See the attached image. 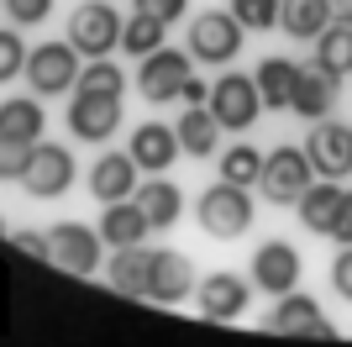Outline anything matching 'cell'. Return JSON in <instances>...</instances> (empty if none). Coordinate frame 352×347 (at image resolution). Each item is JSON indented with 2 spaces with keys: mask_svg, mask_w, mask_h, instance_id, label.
I'll return each mask as SVG.
<instances>
[{
  "mask_svg": "<svg viewBox=\"0 0 352 347\" xmlns=\"http://www.w3.org/2000/svg\"><path fill=\"white\" fill-rule=\"evenodd\" d=\"M195 216H200L206 237H216V242H232V237H248V231H252L258 205H252V189L216 179V185H210L206 195L195 200Z\"/></svg>",
  "mask_w": 352,
  "mask_h": 347,
  "instance_id": "cell-1",
  "label": "cell"
},
{
  "mask_svg": "<svg viewBox=\"0 0 352 347\" xmlns=\"http://www.w3.org/2000/svg\"><path fill=\"white\" fill-rule=\"evenodd\" d=\"M79 69H85V53L63 37V43H43L27 53V69H21V79L32 85V95H43V101H53V95H74V85H79Z\"/></svg>",
  "mask_w": 352,
  "mask_h": 347,
  "instance_id": "cell-2",
  "label": "cell"
},
{
  "mask_svg": "<svg viewBox=\"0 0 352 347\" xmlns=\"http://www.w3.org/2000/svg\"><path fill=\"white\" fill-rule=\"evenodd\" d=\"M248 43V27L232 11H200L190 21V58L210 63V69H232V58Z\"/></svg>",
  "mask_w": 352,
  "mask_h": 347,
  "instance_id": "cell-3",
  "label": "cell"
},
{
  "mask_svg": "<svg viewBox=\"0 0 352 347\" xmlns=\"http://www.w3.org/2000/svg\"><path fill=\"white\" fill-rule=\"evenodd\" d=\"M210 116L221 121V132L258 127V116H263L258 79H252V74H236V69H226L221 79H210Z\"/></svg>",
  "mask_w": 352,
  "mask_h": 347,
  "instance_id": "cell-4",
  "label": "cell"
},
{
  "mask_svg": "<svg viewBox=\"0 0 352 347\" xmlns=\"http://www.w3.org/2000/svg\"><path fill=\"white\" fill-rule=\"evenodd\" d=\"M190 74H195L190 48L179 53V48L163 43L158 53L137 58V79H132V85L142 90V101H147V105H168V101H179V95H184V79H190Z\"/></svg>",
  "mask_w": 352,
  "mask_h": 347,
  "instance_id": "cell-5",
  "label": "cell"
},
{
  "mask_svg": "<svg viewBox=\"0 0 352 347\" xmlns=\"http://www.w3.org/2000/svg\"><path fill=\"white\" fill-rule=\"evenodd\" d=\"M121 27H126V16H121L111 0H85V6L69 16V43L85 58H111L121 48Z\"/></svg>",
  "mask_w": 352,
  "mask_h": 347,
  "instance_id": "cell-6",
  "label": "cell"
},
{
  "mask_svg": "<svg viewBox=\"0 0 352 347\" xmlns=\"http://www.w3.org/2000/svg\"><path fill=\"white\" fill-rule=\"evenodd\" d=\"M310 179H316V169H310L305 147H274V153H263V179H258V189H263L268 205H294L310 189Z\"/></svg>",
  "mask_w": 352,
  "mask_h": 347,
  "instance_id": "cell-7",
  "label": "cell"
},
{
  "mask_svg": "<svg viewBox=\"0 0 352 347\" xmlns=\"http://www.w3.org/2000/svg\"><path fill=\"white\" fill-rule=\"evenodd\" d=\"M263 332H279V337H316V342H337V326L326 321L321 300H316V295H300V289H289V295H279V300H274V311L263 316Z\"/></svg>",
  "mask_w": 352,
  "mask_h": 347,
  "instance_id": "cell-8",
  "label": "cell"
},
{
  "mask_svg": "<svg viewBox=\"0 0 352 347\" xmlns=\"http://www.w3.org/2000/svg\"><path fill=\"white\" fill-rule=\"evenodd\" d=\"M69 185H74V153H69V147H58V143H32L21 189L37 195V200H58V195H69Z\"/></svg>",
  "mask_w": 352,
  "mask_h": 347,
  "instance_id": "cell-9",
  "label": "cell"
},
{
  "mask_svg": "<svg viewBox=\"0 0 352 347\" xmlns=\"http://www.w3.org/2000/svg\"><path fill=\"white\" fill-rule=\"evenodd\" d=\"M252 289H263L268 300H279L289 289H300V253L284 237H268L263 247H252Z\"/></svg>",
  "mask_w": 352,
  "mask_h": 347,
  "instance_id": "cell-10",
  "label": "cell"
},
{
  "mask_svg": "<svg viewBox=\"0 0 352 347\" xmlns=\"http://www.w3.org/2000/svg\"><path fill=\"white\" fill-rule=\"evenodd\" d=\"M305 153H310V169L316 179H347L352 174V127L347 121H316L305 137Z\"/></svg>",
  "mask_w": 352,
  "mask_h": 347,
  "instance_id": "cell-11",
  "label": "cell"
},
{
  "mask_svg": "<svg viewBox=\"0 0 352 347\" xmlns=\"http://www.w3.org/2000/svg\"><path fill=\"white\" fill-rule=\"evenodd\" d=\"M248 300H252V279L232 274V269H216L195 284V305H200L206 321H242Z\"/></svg>",
  "mask_w": 352,
  "mask_h": 347,
  "instance_id": "cell-12",
  "label": "cell"
},
{
  "mask_svg": "<svg viewBox=\"0 0 352 347\" xmlns=\"http://www.w3.org/2000/svg\"><path fill=\"white\" fill-rule=\"evenodd\" d=\"M53 263L74 279H89L100 269V231L85 221H58L53 227Z\"/></svg>",
  "mask_w": 352,
  "mask_h": 347,
  "instance_id": "cell-13",
  "label": "cell"
},
{
  "mask_svg": "<svg viewBox=\"0 0 352 347\" xmlns=\"http://www.w3.org/2000/svg\"><path fill=\"white\" fill-rule=\"evenodd\" d=\"M121 127V95H89V90H74L69 101V132L79 143H105L116 137Z\"/></svg>",
  "mask_w": 352,
  "mask_h": 347,
  "instance_id": "cell-14",
  "label": "cell"
},
{
  "mask_svg": "<svg viewBox=\"0 0 352 347\" xmlns=\"http://www.w3.org/2000/svg\"><path fill=\"white\" fill-rule=\"evenodd\" d=\"M195 269L184 253H168V247H153V269H147V300L158 305H184L195 300Z\"/></svg>",
  "mask_w": 352,
  "mask_h": 347,
  "instance_id": "cell-15",
  "label": "cell"
},
{
  "mask_svg": "<svg viewBox=\"0 0 352 347\" xmlns=\"http://www.w3.org/2000/svg\"><path fill=\"white\" fill-rule=\"evenodd\" d=\"M89 195L100 205L132 200L137 195V158L132 153H100V158L89 163Z\"/></svg>",
  "mask_w": 352,
  "mask_h": 347,
  "instance_id": "cell-16",
  "label": "cell"
},
{
  "mask_svg": "<svg viewBox=\"0 0 352 347\" xmlns=\"http://www.w3.org/2000/svg\"><path fill=\"white\" fill-rule=\"evenodd\" d=\"M337 85L342 79H331V74H321L316 63H300V74H294V95H289V111L300 116V121H326V116L337 111Z\"/></svg>",
  "mask_w": 352,
  "mask_h": 347,
  "instance_id": "cell-17",
  "label": "cell"
},
{
  "mask_svg": "<svg viewBox=\"0 0 352 347\" xmlns=\"http://www.w3.org/2000/svg\"><path fill=\"white\" fill-rule=\"evenodd\" d=\"M342 179H310V189L294 200V216H300V227L310 231V237H331V227H337V211H342Z\"/></svg>",
  "mask_w": 352,
  "mask_h": 347,
  "instance_id": "cell-18",
  "label": "cell"
},
{
  "mask_svg": "<svg viewBox=\"0 0 352 347\" xmlns=\"http://www.w3.org/2000/svg\"><path fill=\"white\" fill-rule=\"evenodd\" d=\"M137 158V169H147V174H163V169H174L179 163V132L174 127H163V121H142V127L132 132V147H126Z\"/></svg>",
  "mask_w": 352,
  "mask_h": 347,
  "instance_id": "cell-19",
  "label": "cell"
},
{
  "mask_svg": "<svg viewBox=\"0 0 352 347\" xmlns=\"http://www.w3.org/2000/svg\"><path fill=\"white\" fill-rule=\"evenodd\" d=\"M184 158H216L221 153V121L210 116V105H184V116L174 121Z\"/></svg>",
  "mask_w": 352,
  "mask_h": 347,
  "instance_id": "cell-20",
  "label": "cell"
},
{
  "mask_svg": "<svg viewBox=\"0 0 352 347\" xmlns=\"http://www.w3.org/2000/svg\"><path fill=\"white\" fill-rule=\"evenodd\" d=\"M132 200L142 205V216L153 221V231H168L179 216H184V189H179L174 179H163V174H153L147 185H137Z\"/></svg>",
  "mask_w": 352,
  "mask_h": 347,
  "instance_id": "cell-21",
  "label": "cell"
},
{
  "mask_svg": "<svg viewBox=\"0 0 352 347\" xmlns=\"http://www.w3.org/2000/svg\"><path fill=\"white\" fill-rule=\"evenodd\" d=\"M147 231H153V221L142 216L137 200H116L100 211V242L105 247H137V242H147Z\"/></svg>",
  "mask_w": 352,
  "mask_h": 347,
  "instance_id": "cell-22",
  "label": "cell"
},
{
  "mask_svg": "<svg viewBox=\"0 0 352 347\" xmlns=\"http://www.w3.org/2000/svg\"><path fill=\"white\" fill-rule=\"evenodd\" d=\"M147 269H153V247H116L111 253V263H105V279H111V289L116 295H132V300H142L147 295Z\"/></svg>",
  "mask_w": 352,
  "mask_h": 347,
  "instance_id": "cell-23",
  "label": "cell"
},
{
  "mask_svg": "<svg viewBox=\"0 0 352 347\" xmlns=\"http://www.w3.org/2000/svg\"><path fill=\"white\" fill-rule=\"evenodd\" d=\"M47 116H43V95H11L0 101V137H16V143H43Z\"/></svg>",
  "mask_w": 352,
  "mask_h": 347,
  "instance_id": "cell-24",
  "label": "cell"
},
{
  "mask_svg": "<svg viewBox=\"0 0 352 347\" xmlns=\"http://www.w3.org/2000/svg\"><path fill=\"white\" fill-rule=\"evenodd\" d=\"M331 21H337L331 0H284V6H279V27L289 32L294 43H316Z\"/></svg>",
  "mask_w": 352,
  "mask_h": 347,
  "instance_id": "cell-25",
  "label": "cell"
},
{
  "mask_svg": "<svg viewBox=\"0 0 352 347\" xmlns=\"http://www.w3.org/2000/svg\"><path fill=\"white\" fill-rule=\"evenodd\" d=\"M310 63L321 74H331V79H347L352 74V27L347 21H331V27L310 43Z\"/></svg>",
  "mask_w": 352,
  "mask_h": 347,
  "instance_id": "cell-26",
  "label": "cell"
},
{
  "mask_svg": "<svg viewBox=\"0 0 352 347\" xmlns=\"http://www.w3.org/2000/svg\"><path fill=\"white\" fill-rule=\"evenodd\" d=\"M294 74H300V63H294V58H263V63L252 69V79H258V95H263V111H289Z\"/></svg>",
  "mask_w": 352,
  "mask_h": 347,
  "instance_id": "cell-27",
  "label": "cell"
},
{
  "mask_svg": "<svg viewBox=\"0 0 352 347\" xmlns=\"http://www.w3.org/2000/svg\"><path fill=\"white\" fill-rule=\"evenodd\" d=\"M163 37H168V21H158V16H147V11H132L126 27H121V53L147 58V53L163 48Z\"/></svg>",
  "mask_w": 352,
  "mask_h": 347,
  "instance_id": "cell-28",
  "label": "cell"
},
{
  "mask_svg": "<svg viewBox=\"0 0 352 347\" xmlns=\"http://www.w3.org/2000/svg\"><path fill=\"white\" fill-rule=\"evenodd\" d=\"M216 169H221V179H226V185L258 189V179H263V153H258L252 143H236V147H226V153H221Z\"/></svg>",
  "mask_w": 352,
  "mask_h": 347,
  "instance_id": "cell-29",
  "label": "cell"
},
{
  "mask_svg": "<svg viewBox=\"0 0 352 347\" xmlns=\"http://www.w3.org/2000/svg\"><path fill=\"white\" fill-rule=\"evenodd\" d=\"M74 90H89V95H121L126 90V74L111 63V58H85V69H79V85Z\"/></svg>",
  "mask_w": 352,
  "mask_h": 347,
  "instance_id": "cell-30",
  "label": "cell"
},
{
  "mask_svg": "<svg viewBox=\"0 0 352 347\" xmlns=\"http://www.w3.org/2000/svg\"><path fill=\"white\" fill-rule=\"evenodd\" d=\"M279 6L284 0H232V16L248 32H268V27H279Z\"/></svg>",
  "mask_w": 352,
  "mask_h": 347,
  "instance_id": "cell-31",
  "label": "cell"
},
{
  "mask_svg": "<svg viewBox=\"0 0 352 347\" xmlns=\"http://www.w3.org/2000/svg\"><path fill=\"white\" fill-rule=\"evenodd\" d=\"M27 53L32 48L16 37V27H0V85H11L16 74L27 69Z\"/></svg>",
  "mask_w": 352,
  "mask_h": 347,
  "instance_id": "cell-32",
  "label": "cell"
},
{
  "mask_svg": "<svg viewBox=\"0 0 352 347\" xmlns=\"http://www.w3.org/2000/svg\"><path fill=\"white\" fill-rule=\"evenodd\" d=\"M32 158V143H16V137H0V185H21Z\"/></svg>",
  "mask_w": 352,
  "mask_h": 347,
  "instance_id": "cell-33",
  "label": "cell"
},
{
  "mask_svg": "<svg viewBox=\"0 0 352 347\" xmlns=\"http://www.w3.org/2000/svg\"><path fill=\"white\" fill-rule=\"evenodd\" d=\"M6 16H11V27H43L53 16V0H6Z\"/></svg>",
  "mask_w": 352,
  "mask_h": 347,
  "instance_id": "cell-34",
  "label": "cell"
},
{
  "mask_svg": "<svg viewBox=\"0 0 352 347\" xmlns=\"http://www.w3.org/2000/svg\"><path fill=\"white\" fill-rule=\"evenodd\" d=\"M16 247H21L27 258H37V263H53V231H32V227H21V231H16Z\"/></svg>",
  "mask_w": 352,
  "mask_h": 347,
  "instance_id": "cell-35",
  "label": "cell"
},
{
  "mask_svg": "<svg viewBox=\"0 0 352 347\" xmlns=\"http://www.w3.org/2000/svg\"><path fill=\"white\" fill-rule=\"evenodd\" d=\"M132 11H147V16H158V21H168V27H174L179 16L190 11V0H132Z\"/></svg>",
  "mask_w": 352,
  "mask_h": 347,
  "instance_id": "cell-36",
  "label": "cell"
},
{
  "mask_svg": "<svg viewBox=\"0 0 352 347\" xmlns=\"http://www.w3.org/2000/svg\"><path fill=\"white\" fill-rule=\"evenodd\" d=\"M331 289L352 305V247H342L337 258H331Z\"/></svg>",
  "mask_w": 352,
  "mask_h": 347,
  "instance_id": "cell-37",
  "label": "cell"
},
{
  "mask_svg": "<svg viewBox=\"0 0 352 347\" xmlns=\"http://www.w3.org/2000/svg\"><path fill=\"white\" fill-rule=\"evenodd\" d=\"M331 242H337V247H352V189L342 195V211H337V227H331Z\"/></svg>",
  "mask_w": 352,
  "mask_h": 347,
  "instance_id": "cell-38",
  "label": "cell"
},
{
  "mask_svg": "<svg viewBox=\"0 0 352 347\" xmlns=\"http://www.w3.org/2000/svg\"><path fill=\"white\" fill-rule=\"evenodd\" d=\"M179 101H184V105H210V85L190 74V79H184V95H179Z\"/></svg>",
  "mask_w": 352,
  "mask_h": 347,
  "instance_id": "cell-39",
  "label": "cell"
},
{
  "mask_svg": "<svg viewBox=\"0 0 352 347\" xmlns=\"http://www.w3.org/2000/svg\"><path fill=\"white\" fill-rule=\"evenodd\" d=\"M331 11H337V21H347V27H352V0H331Z\"/></svg>",
  "mask_w": 352,
  "mask_h": 347,
  "instance_id": "cell-40",
  "label": "cell"
},
{
  "mask_svg": "<svg viewBox=\"0 0 352 347\" xmlns=\"http://www.w3.org/2000/svg\"><path fill=\"white\" fill-rule=\"evenodd\" d=\"M0 237H6V216H0Z\"/></svg>",
  "mask_w": 352,
  "mask_h": 347,
  "instance_id": "cell-41",
  "label": "cell"
}]
</instances>
